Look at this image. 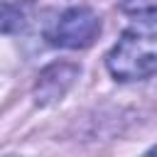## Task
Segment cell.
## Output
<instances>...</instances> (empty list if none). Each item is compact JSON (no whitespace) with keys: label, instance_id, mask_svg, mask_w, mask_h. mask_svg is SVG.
I'll return each mask as SVG.
<instances>
[{"label":"cell","instance_id":"cell-3","mask_svg":"<svg viewBox=\"0 0 157 157\" xmlns=\"http://www.w3.org/2000/svg\"><path fill=\"white\" fill-rule=\"evenodd\" d=\"M76 74H78V69L71 66V64H54V66H49V69L39 76V81H37V88H34L37 103L44 105V103L59 101V98L69 91V86L74 83Z\"/></svg>","mask_w":157,"mask_h":157},{"label":"cell","instance_id":"cell-2","mask_svg":"<svg viewBox=\"0 0 157 157\" xmlns=\"http://www.w3.org/2000/svg\"><path fill=\"white\" fill-rule=\"evenodd\" d=\"M98 32H101V17L86 5H71L54 20L47 37L54 47L61 49H86L93 44Z\"/></svg>","mask_w":157,"mask_h":157},{"label":"cell","instance_id":"cell-1","mask_svg":"<svg viewBox=\"0 0 157 157\" xmlns=\"http://www.w3.org/2000/svg\"><path fill=\"white\" fill-rule=\"evenodd\" d=\"M105 66L118 81H142L157 74V22L137 20L125 29L105 56Z\"/></svg>","mask_w":157,"mask_h":157},{"label":"cell","instance_id":"cell-5","mask_svg":"<svg viewBox=\"0 0 157 157\" xmlns=\"http://www.w3.org/2000/svg\"><path fill=\"white\" fill-rule=\"evenodd\" d=\"M145 157H157V147H152V150H150V152H147Z\"/></svg>","mask_w":157,"mask_h":157},{"label":"cell","instance_id":"cell-4","mask_svg":"<svg viewBox=\"0 0 157 157\" xmlns=\"http://www.w3.org/2000/svg\"><path fill=\"white\" fill-rule=\"evenodd\" d=\"M123 12L132 15L137 20H150L157 22V0H123Z\"/></svg>","mask_w":157,"mask_h":157}]
</instances>
